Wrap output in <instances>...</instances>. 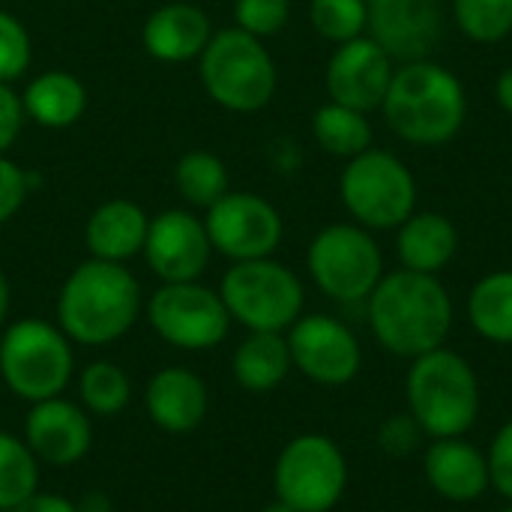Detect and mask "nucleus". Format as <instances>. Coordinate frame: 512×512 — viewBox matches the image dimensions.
I'll list each match as a JSON object with an SVG mask.
<instances>
[{
    "mask_svg": "<svg viewBox=\"0 0 512 512\" xmlns=\"http://www.w3.org/2000/svg\"><path fill=\"white\" fill-rule=\"evenodd\" d=\"M369 327L378 345L405 360L444 348L453 330V300L438 276L396 270L384 273L369 294Z\"/></svg>",
    "mask_w": 512,
    "mask_h": 512,
    "instance_id": "nucleus-1",
    "label": "nucleus"
},
{
    "mask_svg": "<svg viewBox=\"0 0 512 512\" xmlns=\"http://www.w3.org/2000/svg\"><path fill=\"white\" fill-rule=\"evenodd\" d=\"M381 114L405 144L444 147L468 120V93L453 69L429 57L411 60L396 66Z\"/></svg>",
    "mask_w": 512,
    "mask_h": 512,
    "instance_id": "nucleus-2",
    "label": "nucleus"
},
{
    "mask_svg": "<svg viewBox=\"0 0 512 512\" xmlns=\"http://www.w3.org/2000/svg\"><path fill=\"white\" fill-rule=\"evenodd\" d=\"M141 309V285L126 264L90 258L66 276L57 294V327L72 345L99 348L123 339Z\"/></svg>",
    "mask_w": 512,
    "mask_h": 512,
    "instance_id": "nucleus-3",
    "label": "nucleus"
},
{
    "mask_svg": "<svg viewBox=\"0 0 512 512\" xmlns=\"http://www.w3.org/2000/svg\"><path fill=\"white\" fill-rule=\"evenodd\" d=\"M408 414L417 420L423 435L462 438L480 417V381L474 366L450 351L438 348L411 360L405 378Z\"/></svg>",
    "mask_w": 512,
    "mask_h": 512,
    "instance_id": "nucleus-4",
    "label": "nucleus"
},
{
    "mask_svg": "<svg viewBox=\"0 0 512 512\" xmlns=\"http://www.w3.org/2000/svg\"><path fill=\"white\" fill-rule=\"evenodd\" d=\"M75 372L69 336L42 318H21L0 333V378L21 402L63 396Z\"/></svg>",
    "mask_w": 512,
    "mask_h": 512,
    "instance_id": "nucleus-5",
    "label": "nucleus"
},
{
    "mask_svg": "<svg viewBox=\"0 0 512 512\" xmlns=\"http://www.w3.org/2000/svg\"><path fill=\"white\" fill-rule=\"evenodd\" d=\"M201 84L207 96L234 114H255L276 96V63L258 36L228 27L213 33L201 54Z\"/></svg>",
    "mask_w": 512,
    "mask_h": 512,
    "instance_id": "nucleus-6",
    "label": "nucleus"
},
{
    "mask_svg": "<svg viewBox=\"0 0 512 512\" xmlns=\"http://www.w3.org/2000/svg\"><path fill=\"white\" fill-rule=\"evenodd\" d=\"M219 297L231 321L249 333H288L306 303L297 273L273 258L234 261L222 276Z\"/></svg>",
    "mask_w": 512,
    "mask_h": 512,
    "instance_id": "nucleus-7",
    "label": "nucleus"
},
{
    "mask_svg": "<svg viewBox=\"0 0 512 512\" xmlns=\"http://www.w3.org/2000/svg\"><path fill=\"white\" fill-rule=\"evenodd\" d=\"M339 198L357 225L393 231L417 210V180L396 153L369 147L348 159L339 177Z\"/></svg>",
    "mask_w": 512,
    "mask_h": 512,
    "instance_id": "nucleus-8",
    "label": "nucleus"
},
{
    "mask_svg": "<svg viewBox=\"0 0 512 512\" xmlns=\"http://www.w3.org/2000/svg\"><path fill=\"white\" fill-rule=\"evenodd\" d=\"M309 276L321 294L336 303L369 300L384 276V255L369 228L336 222L321 228L309 243Z\"/></svg>",
    "mask_w": 512,
    "mask_h": 512,
    "instance_id": "nucleus-9",
    "label": "nucleus"
},
{
    "mask_svg": "<svg viewBox=\"0 0 512 512\" xmlns=\"http://www.w3.org/2000/svg\"><path fill=\"white\" fill-rule=\"evenodd\" d=\"M348 489L342 447L318 432L291 438L273 465V492L294 512H330Z\"/></svg>",
    "mask_w": 512,
    "mask_h": 512,
    "instance_id": "nucleus-10",
    "label": "nucleus"
},
{
    "mask_svg": "<svg viewBox=\"0 0 512 512\" xmlns=\"http://www.w3.org/2000/svg\"><path fill=\"white\" fill-rule=\"evenodd\" d=\"M147 321L162 342L180 351H210L231 330L219 291L201 282H162L147 300Z\"/></svg>",
    "mask_w": 512,
    "mask_h": 512,
    "instance_id": "nucleus-11",
    "label": "nucleus"
},
{
    "mask_svg": "<svg viewBox=\"0 0 512 512\" xmlns=\"http://www.w3.org/2000/svg\"><path fill=\"white\" fill-rule=\"evenodd\" d=\"M213 252L231 261L270 258L285 234L279 210L255 192H228L204 216Z\"/></svg>",
    "mask_w": 512,
    "mask_h": 512,
    "instance_id": "nucleus-12",
    "label": "nucleus"
},
{
    "mask_svg": "<svg viewBox=\"0 0 512 512\" xmlns=\"http://www.w3.org/2000/svg\"><path fill=\"white\" fill-rule=\"evenodd\" d=\"M285 339L294 369L321 387H345L360 375V342L354 330L333 315H300Z\"/></svg>",
    "mask_w": 512,
    "mask_h": 512,
    "instance_id": "nucleus-13",
    "label": "nucleus"
},
{
    "mask_svg": "<svg viewBox=\"0 0 512 512\" xmlns=\"http://www.w3.org/2000/svg\"><path fill=\"white\" fill-rule=\"evenodd\" d=\"M393 72L396 60L372 36H357L336 45L324 72V87L330 93V102L369 114L381 111Z\"/></svg>",
    "mask_w": 512,
    "mask_h": 512,
    "instance_id": "nucleus-14",
    "label": "nucleus"
},
{
    "mask_svg": "<svg viewBox=\"0 0 512 512\" xmlns=\"http://www.w3.org/2000/svg\"><path fill=\"white\" fill-rule=\"evenodd\" d=\"M213 255L207 228L189 210H165L150 219L144 258L162 282H198Z\"/></svg>",
    "mask_w": 512,
    "mask_h": 512,
    "instance_id": "nucleus-15",
    "label": "nucleus"
},
{
    "mask_svg": "<svg viewBox=\"0 0 512 512\" xmlns=\"http://www.w3.org/2000/svg\"><path fill=\"white\" fill-rule=\"evenodd\" d=\"M24 444L39 465L72 468L93 447L90 414L63 396L33 402L24 420Z\"/></svg>",
    "mask_w": 512,
    "mask_h": 512,
    "instance_id": "nucleus-16",
    "label": "nucleus"
},
{
    "mask_svg": "<svg viewBox=\"0 0 512 512\" xmlns=\"http://www.w3.org/2000/svg\"><path fill=\"white\" fill-rule=\"evenodd\" d=\"M438 0H384L369 9V36L399 63L426 60L441 39Z\"/></svg>",
    "mask_w": 512,
    "mask_h": 512,
    "instance_id": "nucleus-17",
    "label": "nucleus"
},
{
    "mask_svg": "<svg viewBox=\"0 0 512 512\" xmlns=\"http://www.w3.org/2000/svg\"><path fill=\"white\" fill-rule=\"evenodd\" d=\"M144 408L156 429L168 435H189L204 423L210 411V393L192 369L168 366L147 381Z\"/></svg>",
    "mask_w": 512,
    "mask_h": 512,
    "instance_id": "nucleus-18",
    "label": "nucleus"
},
{
    "mask_svg": "<svg viewBox=\"0 0 512 512\" xmlns=\"http://www.w3.org/2000/svg\"><path fill=\"white\" fill-rule=\"evenodd\" d=\"M423 471L429 486L453 504H474L492 486L486 453L465 438H435L426 447Z\"/></svg>",
    "mask_w": 512,
    "mask_h": 512,
    "instance_id": "nucleus-19",
    "label": "nucleus"
},
{
    "mask_svg": "<svg viewBox=\"0 0 512 512\" xmlns=\"http://www.w3.org/2000/svg\"><path fill=\"white\" fill-rule=\"evenodd\" d=\"M141 39L150 57L162 63H186L204 54L213 27L204 9L192 3H165L144 21Z\"/></svg>",
    "mask_w": 512,
    "mask_h": 512,
    "instance_id": "nucleus-20",
    "label": "nucleus"
},
{
    "mask_svg": "<svg viewBox=\"0 0 512 512\" xmlns=\"http://www.w3.org/2000/svg\"><path fill=\"white\" fill-rule=\"evenodd\" d=\"M396 252L405 270L438 276L459 252V231L444 213L414 210L396 228Z\"/></svg>",
    "mask_w": 512,
    "mask_h": 512,
    "instance_id": "nucleus-21",
    "label": "nucleus"
},
{
    "mask_svg": "<svg viewBox=\"0 0 512 512\" xmlns=\"http://www.w3.org/2000/svg\"><path fill=\"white\" fill-rule=\"evenodd\" d=\"M150 219L135 201H108L96 207L84 228V246L90 258L123 264L144 252Z\"/></svg>",
    "mask_w": 512,
    "mask_h": 512,
    "instance_id": "nucleus-22",
    "label": "nucleus"
},
{
    "mask_svg": "<svg viewBox=\"0 0 512 512\" xmlns=\"http://www.w3.org/2000/svg\"><path fill=\"white\" fill-rule=\"evenodd\" d=\"M21 105H24V114L36 120L39 126L66 129L81 120L87 108V90L75 75L63 69H51V72L36 75L27 84Z\"/></svg>",
    "mask_w": 512,
    "mask_h": 512,
    "instance_id": "nucleus-23",
    "label": "nucleus"
},
{
    "mask_svg": "<svg viewBox=\"0 0 512 512\" xmlns=\"http://www.w3.org/2000/svg\"><path fill=\"white\" fill-rule=\"evenodd\" d=\"M291 369L294 363L285 333H249L231 357V375L249 393L276 390Z\"/></svg>",
    "mask_w": 512,
    "mask_h": 512,
    "instance_id": "nucleus-24",
    "label": "nucleus"
},
{
    "mask_svg": "<svg viewBox=\"0 0 512 512\" xmlns=\"http://www.w3.org/2000/svg\"><path fill=\"white\" fill-rule=\"evenodd\" d=\"M468 321L486 342L512 345V270H495L471 288Z\"/></svg>",
    "mask_w": 512,
    "mask_h": 512,
    "instance_id": "nucleus-25",
    "label": "nucleus"
},
{
    "mask_svg": "<svg viewBox=\"0 0 512 512\" xmlns=\"http://www.w3.org/2000/svg\"><path fill=\"white\" fill-rule=\"evenodd\" d=\"M312 135L318 147L339 159H354L372 147V123L369 114L354 111L339 102H327L312 117Z\"/></svg>",
    "mask_w": 512,
    "mask_h": 512,
    "instance_id": "nucleus-26",
    "label": "nucleus"
},
{
    "mask_svg": "<svg viewBox=\"0 0 512 512\" xmlns=\"http://www.w3.org/2000/svg\"><path fill=\"white\" fill-rule=\"evenodd\" d=\"M174 183L177 192L183 195L186 204L192 207H213L222 195H228V171L225 162L216 153L207 150H189L180 156L174 168Z\"/></svg>",
    "mask_w": 512,
    "mask_h": 512,
    "instance_id": "nucleus-27",
    "label": "nucleus"
},
{
    "mask_svg": "<svg viewBox=\"0 0 512 512\" xmlns=\"http://www.w3.org/2000/svg\"><path fill=\"white\" fill-rule=\"evenodd\" d=\"M81 408L96 417H114L132 402V381L123 366L111 360H96L78 375Z\"/></svg>",
    "mask_w": 512,
    "mask_h": 512,
    "instance_id": "nucleus-28",
    "label": "nucleus"
},
{
    "mask_svg": "<svg viewBox=\"0 0 512 512\" xmlns=\"http://www.w3.org/2000/svg\"><path fill=\"white\" fill-rule=\"evenodd\" d=\"M39 492V462L24 438L0 432V512L15 510Z\"/></svg>",
    "mask_w": 512,
    "mask_h": 512,
    "instance_id": "nucleus-29",
    "label": "nucleus"
},
{
    "mask_svg": "<svg viewBox=\"0 0 512 512\" xmlns=\"http://www.w3.org/2000/svg\"><path fill=\"white\" fill-rule=\"evenodd\" d=\"M453 21L471 42H501L512 33V0H453Z\"/></svg>",
    "mask_w": 512,
    "mask_h": 512,
    "instance_id": "nucleus-30",
    "label": "nucleus"
},
{
    "mask_svg": "<svg viewBox=\"0 0 512 512\" xmlns=\"http://www.w3.org/2000/svg\"><path fill=\"white\" fill-rule=\"evenodd\" d=\"M309 21L318 36L342 45L369 30V3L366 0H312Z\"/></svg>",
    "mask_w": 512,
    "mask_h": 512,
    "instance_id": "nucleus-31",
    "label": "nucleus"
},
{
    "mask_svg": "<svg viewBox=\"0 0 512 512\" xmlns=\"http://www.w3.org/2000/svg\"><path fill=\"white\" fill-rule=\"evenodd\" d=\"M291 18V3L288 0H237L234 3V21L240 30L267 39L285 30Z\"/></svg>",
    "mask_w": 512,
    "mask_h": 512,
    "instance_id": "nucleus-32",
    "label": "nucleus"
},
{
    "mask_svg": "<svg viewBox=\"0 0 512 512\" xmlns=\"http://www.w3.org/2000/svg\"><path fill=\"white\" fill-rule=\"evenodd\" d=\"M30 66V36L24 24L0 9V81L9 84L21 78Z\"/></svg>",
    "mask_w": 512,
    "mask_h": 512,
    "instance_id": "nucleus-33",
    "label": "nucleus"
},
{
    "mask_svg": "<svg viewBox=\"0 0 512 512\" xmlns=\"http://www.w3.org/2000/svg\"><path fill=\"white\" fill-rule=\"evenodd\" d=\"M420 441H423V429L417 426V420L411 414L387 417L378 429V447L393 459L411 456L420 447Z\"/></svg>",
    "mask_w": 512,
    "mask_h": 512,
    "instance_id": "nucleus-34",
    "label": "nucleus"
},
{
    "mask_svg": "<svg viewBox=\"0 0 512 512\" xmlns=\"http://www.w3.org/2000/svg\"><path fill=\"white\" fill-rule=\"evenodd\" d=\"M486 459H489V477L495 492L512 504V420L498 429Z\"/></svg>",
    "mask_w": 512,
    "mask_h": 512,
    "instance_id": "nucleus-35",
    "label": "nucleus"
},
{
    "mask_svg": "<svg viewBox=\"0 0 512 512\" xmlns=\"http://www.w3.org/2000/svg\"><path fill=\"white\" fill-rule=\"evenodd\" d=\"M27 192H30L27 174L6 156H0V225L9 222L24 207Z\"/></svg>",
    "mask_w": 512,
    "mask_h": 512,
    "instance_id": "nucleus-36",
    "label": "nucleus"
},
{
    "mask_svg": "<svg viewBox=\"0 0 512 512\" xmlns=\"http://www.w3.org/2000/svg\"><path fill=\"white\" fill-rule=\"evenodd\" d=\"M21 123H24L21 96H15L12 87L0 81V156L15 144V138L21 132Z\"/></svg>",
    "mask_w": 512,
    "mask_h": 512,
    "instance_id": "nucleus-37",
    "label": "nucleus"
},
{
    "mask_svg": "<svg viewBox=\"0 0 512 512\" xmlns=\"http://www.w3.org/2000/svg\"><path fill=\"white\" fill-rule=\"evenodd\" d=\"M12 512H75V501H69L63 495H51V492H33Z\"/></svg>",
    "mask_w": 512,
    "mask_h": 512,
    "instance_id": "nucleus-38",
    "label": "nucleus"
},
{
    "mask_svg": "<svg viewBox=\"0 0 512 512\" xmlns=\"http://www.w3.org/2000/svg\"><path fill=\"white\" fill-rule=\"evenodd\" d=\"M75 512H114V504H111V498L105 492L93 489V492H87V495H81L75 501Z\"/></svg>",
    "mask_w": 512,
    "mask_h": 512,
    "instance_id": "nucleus-39",
    "label": "nucleus"
},
{
    "mask_svg": "<svg viewBox=\"0 0 512 512\" xmlns=\"http://www.w3.org/2000/svg\"><path fill=\"white\" fill-rule=\"evenodd\" d=\"M495 99H498V105L512 117V66L501 69V75L495 81Z\"/></svg>",
    "mask_w": 512,
    "mask_h": 512,
    "instance_id": "nucleus-40",
    "label": "nucleus"
},
{
    "mask_svg": "<svg viewBox=\"0 0 512 512\" xmlns=\"http://www.w3.org/2000/svg\"><path fill=\"white\" fill-rule=\"evenodd\" d=\"M9 303H12V291H9L6 273L0 270V330L6 327V318H9Z\"/></svg>",
    "mask_w": 512,
    "mask_h": 512,
    "instance_id": "nucleus-41",
    "label": "nucleus"
},
{
    "mask_svg": "<svg viewBox=\"0 0 512 512\" xmlns=\"http://www.w3.org/2000/svg\"><path fill=\"white\" fill-rule=\"evenodd\" d=\"M261 512H294V510H291L285 501H279V498H276V501H270V504H267Z\"/></svg>",
    "mask_w": 512,
    "mask_h": 512,
    "instance_id": "nucleus-42",
    "label": "nucleus"
},
{
    "mask_svg": "<svg viewBox=\"0 0 512 512\" xmlns=\"http://www.w3.org/2000/svg\"><path fill=\"white\" fill-rule=\"evenodd\" d=\"M366 3H369V9H372V6H378V3H384V0H366Z\"/></svg>",
    "mask_w": 512,
    "mask_h": 512,
    "instance_id": "nucleus-43",
    "label": "nucleus"
},
{
    "mask_svg": "<svg viewBox=\"0 0 512 512\" xmlns=\"http://www.w3.org/2000/svg\"><path fill=\"white\" fill-rule=\"evenodd\" d=\"M501 512H512V504H510V507H507V510H501Z\"/></svg>",
    "mask_w": 512,
    "mask_h": 512,
    "instance_id": "nucleus-44",
    "label": "nucleus"
},
{
    "mask_svg": "<svg viewBox=\"0 0 512 512\" xmlns=\"http://www.w3.org/2000/svg\"><path fill=\"white\" fill-rule=\"evenodd\" d=\"M6 512H12V510H6Z\"/></svg>",
    "mask_w": 512,
    "mask_h": 512,
    "instance_id": "nucleus-45",
    "label": "nucleus"
}]
</instances>
